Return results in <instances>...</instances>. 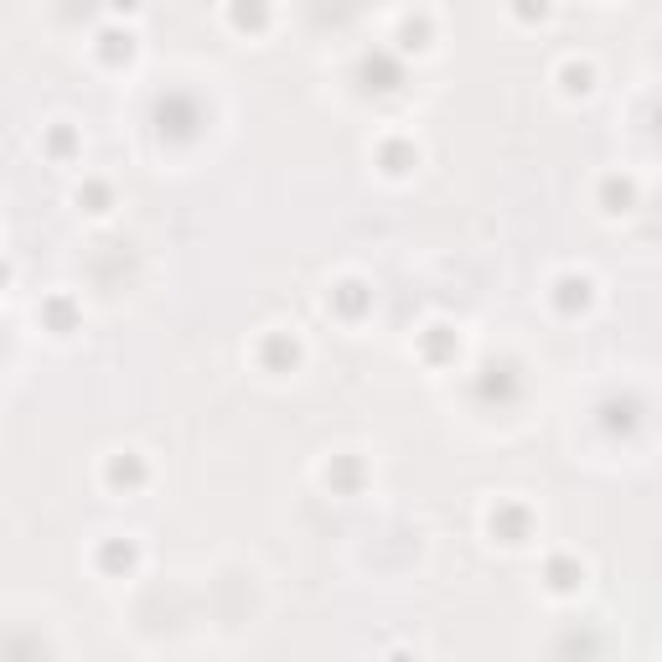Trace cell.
Listing matches in <instances>:
<instances>
[{"label":"cell","mask_w":662,"mask_h":662,"mask_svg":"<svg viewBox=\"0 0 662 662\" xmlns=\"http://www.w3.org/2000/svg\"><path fill=\"white\" fill-rule=\"evenodd\" d=\"M202 125H207V109H202L197 94H187V88H171V94L156 99V130H161V140L187 145V140L202 135Z\"/></svg>","instance_id":"6da1fadb"},{"label":"cell","mask_w":662,"mask_h":662,"mask_svg":"<svg viewBox=\"0 0 662 662\" xmlns=\"http://www.w3.org/2000/svg\"><path fill=\"white\" fill-rule=\"evenodd\" d=\"M471 394H476V404L513 409V404L523 399V373H518V363H487V368L476 373Z\"/></svg>","instance_id":"7a4b0ae2"},{"label":"cell","mask_w":662,"mask_h":662,"mask_svg":"<svg viewBox=\"0 0 662 662\" xmlns=\"http://www.w3.org/2000/svg\"><path fill=\"white\" fill-rule=\"evenodd\" d=\"M357 83H363V94H394L404 88V63L399 52H363V63H357Z\"/></svg>","instance_id":"3957f363"},{"label":"cell","mask_w":662,"mask_h":662,"mask_svg":"<svg viewBox=\"0 0 662 662\" xmlns=\"http://www.w3.org/2000/svg\"><path fill=\"white\" fill-rule=\"evenodd\" d=\"M487 528H492L497 544H528V538H533V513H528L523 502H497L492 518H487Z\"/></svg>","instance_id":"277c9868"},{"label":"cell","mask_w":662,"mask_h":662,"mask_svg":"<svg viewBox=\"0 0 662 662\" xmlns=\"http://www.w3.org/2000/svg\"><path fill=\"white\" fill-rule=\"evenodd\" d=\"M642 414H647V404L637 394L606 399V404H600V430H606V435H637L642 430Z\"/></svg>","instance_id":"5b68a950"},{"label":"cell","mask_w":662,"mask_h":662,"mask_svg":"<svg viewBox=\"0 0 662 662\" xmlns=\"http://www.w3.org/2000/svg\"><path fill=\"white\" fill-rule=\"evenodd\" d=\"M104 481H109L114 492H140L145 481H150V466L135 456V450H119V456L104 461Z\"/></svg>","instance_id":"8992f818"},{"label":"cell","mask_w":662,"mask_h":662,"mask_svg":"<svg viewBox=\"0 0 662 662\" xmlns=\"http://www.w3.org/2000/svg\"><path fill=\"white\" fill-rule=\"evenodd\" d=\"M368 306H373V290H368V280H357V275H347L337 290H331V311H337L342 321H363Z\"/></svg>","instance_id":"52a82bcc"},{"label":"cell","mask_w":662,"mask_h":662,"mask_svg":"<svg viewBox=\"0 0 662 662\" xmlns=\"http://www.w3.org/2000/svg\"><path fill=\"white\" fill-rule=\"evenodd\" d=\"M259 363H264V373H290L300 363V342L290 337V331H269V337L259 342Z\"/></svg>","instance_id":"ba28073f"},{"label":"cell","mask_w":662,"mask_h":662,"mask_svg":"<svg viewBox=\"0 0 662 662\" xmlns=\"http://www.w3.org/2000/svg\"><path fill=\"white\" fill-rule=\"evenodd\" d=\"M326 487L337 492V497H352L357 487H363V476H368V466H363V456H331L326 461Z\"/></svg>","instance_id":"9c48e42d"},{"label":"cell","mask_w":662,"mask_h":662,"mask_svg":"<svg viewBox=\"0 0 662 662\" xmlns=\"http://www.w3.org/2000/svg\"><path fill=\"white\" fill-rule=\"evenodd\" d=\"M378 166H383L388 176H409V171L419 166V145H414L409 135H388V140L378 145Z\"/></svg>","instance_id":"30bf717a"},{"label":"cell","mask_w":662,"mask_h":662,"mask_svg":"<svg viewBox=\"0 0 662 662\" xmlns=\"http://www.w3.org/2000/svg\"><path fill=\"white\" fill-rule=\"evenodd\" d=\"M590 300H595V285H590V275H559V280H554V306H559L564 316L585 311Z\"/></svg>","instance_id":"8fae6325"},{"label":"cell","mask_w":662,"mask_h":662,"mask_svg":"<svg viewBox=\"0 0 662 662\" xmlns=\"http://www.w3.org/2000/svg\"><path fill=\"white\" fill-rule=\"evenodd\" d=\"M419 352H425V363H456L461 337L450 326H425L419 331Z\"/></svg>","instance_id":"7c38bea8"},{"label":"cell","mask_w":662,"mask_h":662,"mask_svg":"<svg viewBox=\"0 0 662 662\" xmlns=\"http://www.w3.org/2000/svg\"><path fill=\"white\" fill-rule=\"evenodd\" d=\"M544 580H549L554 595H575L580 580H585V564H580V559H569V554H554V559L544 564Z\"/></svg>","instance_id":"4fadbf2b"},{"label":"cell","mask_w":662,"mask_h":662,"mask_svg":"<svg viewBox=\"0 0 662 662\" xmlns=\"http://www.w3.org/2000/svg\"><path fill=\"white\" fill-rule=\"evenodd\" d=\"M228 26L233 32H264L269 26V0H228Z\"/></svg>","instance_id":"5bb4252c"},{"label":"cell","mask_w":662,"mask_h":662,"mask_svg":"<svg viewBox=\"0 0 662 662\" xmlns=\"http://www.w3.org/2000/svg\"><path fill=\"white\" fill-rule=\"evenodd\" d=\"M600 207H606L611 218L631 213V207H637V182H631V176H606V182H600Z\"/></svg>","instance_id":"9a60e30c"},{"label":"cell","mask_w":662,"mask_h":662,"mask_svg":"<svg viewBox=\"0 0 662 662\" xmlns=\"http://www.w3.org/2000/svg\"><path fill=\"white\" fill-rule=\"evenodd\" d=\"M99 57H104L109 68L130 63V57H135V37L125 32V26H104V32H99Z\"/></svg>","instance_id":"2e32d148"},{"label":"cell","mask_w":662,"mask_h":662,"mask_svg":"<svg viewBox=\"0 0 662 662\" xmlns=\"http://www.w3.org/2000/svg\"><path fill=\"white\" fill-rule=\"evenodd\" d=\"M135 559H140V549L130 544V538H109V544L99 549V569H104V575H125V569H135Z\"/></svg>","instance_id":"e0dca14e"},{"label":"cell","mask_w":662,"mask_h":662,"mask_svg":"<svg viewBox=\"0 0 662 662\" xmlns=\"http://www.w3.org/2000/svg\"><path fill=\"white\" fill-rule=\"evenodd\" d=\"M42 321L57 331V337H68V331L78 326V306H73V295H52V300H42Z\"/></svg>","instance_id":"ac0fdd59"},{"label":"cell","mask_w":662,"mask_h":662,"mask_svg":"<svg viewBox=\"0 0 662 662\" xmlns=\"http://www.w3.org/2000/svg\"><path fill=\"white\" fill-rule=\"evenodd\" d=\"M430 37H435V21H430V16H404V21H399V47H404V52H425Z\"/></svg>","instance_id":"d6986e66"},{"label":"cell","mask_w":662,"mask_h":662,"mask_svg":"<svg viewBox=\"0 0 662 662\" xmlns=\"http://www.w3.org/2000/svg\"><path fill=\"white\" fill-rule=\"evenodd\" d=\"M559 83H564L569 99H575V94H590V88H595V68H590V63H564V68H559Z\"/></svg>","instance_id":"ffe728a7"},{"label":"cell","mask_w":662,"mask_h":662,"mask_svg":"<svg viewBox=\"0 0 662 662\" xmlns=\"http://www.w3.org/2000/svg\"><path fill=\"white\" fill-rule=\"evenodd\" d=\"M78 202L88 207V213H109V187L104 182H83L78 187Z\"/></svg>","instance_id":"44dd1931"},{"label":"cell","mask_w":662,"mask_h":662,"mask_svg":"<svg viewBox=\"0 0 662 662\" xmlns=\"http://www.w3.org/2000/svg\"><path fill=\"white\" fill-rule=\"evenodd\" d=\"M73 145H78V135L68 125H52L47 130V150H52V156H73Z\"/></svg>","instance_id":"7402d4cb"},{"label":"cell","mask_w":662,"mask_h":662,"mask_svg":"<svg viewBox=\"0 0 662 662\" xmlns=\"http://www.w3.org/2000/svg\"><path fill=\"white\" fill-rule=\"evenodd\" d=\"M513 16L518 21H544L549 16V0H513Z\"/></svg>","instance_id":"603a6c76"},{"label":"cell","mask_w":662,"mask_h":662,"mask_svg":"<svg viewBox=\"0 0 662 662\" xmlns=\"http://www.w3.org/2000/svg\"><path fill=\"white\" fill-rule=\"evenodd\" d=\"M109 6H114V11H135V6H140V0H109Z\"/></svg>","instance_id":"cb8c5ba5"},{"label":"cell","mask_w":662,"mask_h":662,"mask_svg":"<svg viewBox=\"0 0 662 662\" xmlns=\"http://www.w3.org/2000/svg\"><path fill=\"white\" fill-rule=\"evenodd\" d=\"M6 280H11V264H6V259H0V285H6Z\"/></svg>","instance_id":"d4e9b609"}]
</instances>
